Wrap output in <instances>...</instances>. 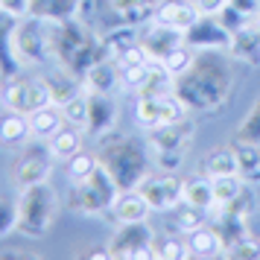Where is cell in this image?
I'll return each instance as SVG.
<instances>
[{
    "label": "cell",
    "mask_w": 260,
    "mask_h": 260,
    "mask_svg": "<svg viewBox=\"0 0 260 260\" xmlns=\"http://www.w3.org/2000/svg\"><path fill=\"white\" fill-rule=\"evenodd\" d=\"M184 44H187V41H184ZM184 44H178L173 53H167V59H164V68L173 73V76H184L190 68H196V56H193V50L184 47Z\"/></svg>",
    "instance_id": "f1b7e54d"
},
{
    "label": "cell",
    "mask_w": 260,
    "mask_h": 260,
    "mask_svg": "<svg viewBox=\"0 0 260 260\" xmlns=\"http://www.w3.org/2000/svg\"><path fill=\"white\" fill-rule=\"evenodd\" d=\"M21 199H18V228L24 237L29 240H38V237L47 234V228L56 219V211H59V202H56V193L47 181L41 184H32V187L18 190Z\"/></svg>",
    "instance_id": "6da1fadb"
},
{
    "label": "cell",
    "mask_w": 260,
    "mask_h": 260,
    "mask_svg": "<svg viewBox=\"0 0 260 260\" xmlns=\"http://www.w3.org/2000/svg\"><path fill=\"white\" fill-rule=\"evenodd\" d=\"M234 9H240L243 15H248V18H257L260 15V0H228Z\"/></svg>",
    "instance_id": "ab89813d"
},
{
    "label": "cell",
    "mask_w": 260,
    "mask_h": 260,
    "mask_svg": "<svg viewBox=\"0 0 260 260\" xmlns=\"http://www.w3.org/2000/svg\"><path fill=\"white\" fill-rule=\"evenodd\" d=\"M184 41L193 44V47H222L231 41V36L222 29V24L216 18H208V15H199V21L184 32Z\"/></svg>",
    "instance_id": "8fae6325"
},
{
    "label": "cell",
    "mask_w": 260,
    "mask_h": 260,
    "mask_svg": "<svg viewBox=\"0 0 260 260\" xmlns=\"http://www.w3.org/2000/svg\"><path fill=\"white\" fill-rule=\"evenodd\" d=\"M111 6L126 24H141V21L158 18V9L164 3L161 0H111Z\"/></svg>",
    "instance_id": "e0dca14e"
},
{
    "label": "cell",
    "mask_w": 260,
    "mask_h": 260,
    "mask_svg": "<svg viewBox=\"0 0 260 260\" xmlns=\"http://www.w3.org/2000/svg\"><path fill=\"white\" fill-rule=\"evenodd\" d=\"M155 21H161V24L173 26V29H181V32H187L190 26L199 21V12H196V6H193V3L170 0V3H164V6L158 9V18H155Z\"/></svg>",
    "instance_id": "9a60e30c"
},
{
    "label": "cell",
    "mask_w": 260,
    "mask_h": 260,
    "mask_svg": "<svg viewBox=\"0 0 260 260\" xmlns=\"http://www.w3.org/2000/svg\"><path fill=\"white\" fill-rule=\"evenodd\" d=\"M0 100L9 111L18 114H36L38 108L53 106L47 79H9L0 88Z\"/></svg>",
    "instance_id": "277c9868"
},
{
    "label": "cell",
    "mask_w": 260,
    "mask_h": 260,
    "mask_svg": "<svg viewBox=\"0 0 260 260\" xmlns=\"http://www.w3.org/2000/svg\"><path fill=\"white\" fill-rule=\"evenodd\" d=\"M79 149H82V132H79V126L64 123V126H61L53 138H50V152H53V158L71 161Z\"/></svg>",
    "instance_id": "ac0fdd59"
},
{
    "label": "cell",
    "mask_w": 260,
    "mask_h": 260,
    "mask_svg": "<svg viewBox=\"0 0 260 260\" xmlns=\"http://www.w3.org/2000/svg\"><path fill=\"white\" fill-rule=\"evenodd\" d=\"M111 211H114L117 222H146V216L152 213V205L143 199V193L138 187H132L120 193Z\"/></svg>",
    "instance_id": "7c38bea8"
},
{
    "label": "cell",
    "mask_w": 260,
    "mask_h": 260,
    "mask_svg": "<svg viewBox=\"0 0 260 260\" xmlns=\"http://www.w3.org/2000/svg\"><path fill=\"white\" fill-rule=\"evenodd\" d=\"M149 76V64H132V68H120V85L129 91H141Z\"/></svg>",
    "instance_id": "d6a6232c"
},
{
    "label": "cell",
    "mask_w": 260,
    "mask_h": 260,
    "mask_svg": "<svg viewBox=\"0 0 260 260\" xmlns=\"http://www.w3.org/2000/svg\"><path fill=\"white\" fill-rule=\"evenodd\" d=\"M100 164H103V161H100L96 155L79 149V152L68 161V178H71V184H82V181H88V178L100 170Z\"/></svg>",
    "instance_id": "cb8c5ba5"
},
{
    "label": "cell",
    "mask_w": 260,
    "mask_h": 260,
    "mask_svg": "<svg viewBox=\"0 0 260 260\" xmlns=\"http://www.w3.org/2000/svg\"><path fill=\"white\" fill-rule=\"evenodd\" d=\"M79 9V0H32V15L61 24V21H73Z\"/></svg>",
    "instance_id": "d6986e66"
},
{
    "label": "cell",
    "mask_w": 260,
    "mask_h": 260,
    "mask_svg": "<svg viewBox=\"0 0 260 260\" xmlns=\"http://www.w3.org/2000/svg\"><path fill=\"white\" fill-rule=\"evenodd\" d=\"M141 44L146 47V53H149V59H152V61H164L167 53H173L178 44H184V32H181V29H173V26H167V24H161V21H155V26L143 36Z\"/></svg>",
    "instance_id": "9c48e42d"
},
{
    "label": "cell",
    "mask_w": 260,
    "mask_h": 260,
    "mask_svg": "<svg viewBox=\"0 0 260 260\" xmlns=\"http://www.w3.org/2000/svg\"><path fill=\"white\" fill-rule=\"evenodd\" d=\"M254 26H257V32H260V15H257V18H254Z\"/></svg>",
    "instance_id": "60d3db41"
},
{
    "label": "cell",
    "mask_w": 260,
    "mask_h": 260,
    "mask_svg": "<svg viewBox=\"0 0 260 260\" xmlns=\"http://www.w3.org/2000/svg\"><path fill=\"white\" fill-rule=\"evenodd\" d=\"M138 190L143 193V199L152 205V211H173L184 202V181L176 178L173 173L143 178Z\"/></svg>",
    "instance_id": "ba28073f"
},
{
    "label": "cell",
    "mask_w": 260,
    "mask_h": 260,
    "mask_svg": "<svg viewBox=\"0 0 260 260\" xmlns=\"http://www.w3.org/2000/svg\"><path fill=\"white\" fill-rule=\"evenodd\" d=\"M114 82H120V71H114L111 64H100L96 61L94 68H88V88L91 91L111 94L114 91Z\"/></svg>",
    "instance_id": "4316f807"
},
{
    "label": "cell",
    "mask_w": 260,
    "mask_h": 260,
    "mask_svg": "<svg viewBox=\"0 0 260 260\" xmlns=\"http://www.w3.org/2000/svg\"><path fill=\"white\" fill-rule=\"evenodd\" d=\"M225 257H260V243L254 237H240L225 246Z\"/></svg>",
    "instance_id": "836d02e7"
},
{
    "label": "cell",
    "mask_w": 260,
    "mask_h": 260,
    "mask_svg": "<svg viewBox=\"0 0 260 260\" xmlns=\"http://www.w3.org/2000/svg\"><path fill=\"white\" fill-rule=\"evenodd\" d=\"M205 173L208 178L216 176H240L243 173V164H240V155L234 149H213L205 161Z\"/></svg>",
    "instance_id": "44dd1931"
},
{
    "label": "cell",
    "mask_w": 260,
    "mask_h": 260,
    "mask_svg": "<svg viewBox=\"0 0 260 260\" xmlns=\"http://www.w3.org/2000/svg\"><path fill=\"white\" fill-rule=\"evenodd\" d=\"M216 21L222 24V29L228 32V36H234V32H240V29L251 26V18H248V15H243L240 9H234L231 3H228V6H225L219 15H216Z\"/></svg>",
    "instance_id": "4dcf8cb0"
},
{
    "label": "cell",
    "mask_w": 260,
    "mask_h": 260,
    "mask_svg": "<svg viewBox=\"0 0 260 260\" xmlns=\"http://www.w3.org/2000/svg\"><path fill=\"white\" fill-rule=\"evenodd\" d=\"M152 251H155V257H161V260L190 257L187 243H184L181 237H176V234H164V237H158V240H152Z\"/></svg>",
    "instance_id": "484cf974"
},
{
    "label": "cell",
    "mask_w": 260,
    "mask_h": 260,
    "mask_svg": "<svg viewBox=\"0 0 260 260\" xmlns=\"http://www.w3.org/2000/svg\"><path fill=\"white\" fill-rule=\"evenodd\" d=\"M0 12L12 21H21L26 15H32V0H0Z\"/></svg>",
    "instance_id": "8d00e7d4"
},
{
    "label": "cell",
    "mask_w": 260,
    "mask_h": 260,
    "mask_svg": "<svg viewBox=\"0 0 260 260\" xmlns=\"http://www.w3.org/2000/svg\"><path fill=\"white\" fill-rule=\"evenodd\" d=\"M211 184H213L216 208H228V205H234L243 196V178L240 176H216L211 178Z\"/></svg>",
    "instance_id": "7402d4cb"
},
{
    "label": "cell",
    "mask_w": 260,
    "mask_h": 260,
    "mask_svg": "<svg viewBox=\"0 0 260 260\" xmlns=\"http://www.w3.org/2000/svg\"><path fill=\"white\" fill-rule=\"evenodd\" d=\"M184 202H187V205H196L202 211L216 208L211 178H190V181H184Z\"/></svg>",
    "instance_id": "603a6c76"
},
{
    "label": "cell",
    "mask_w": 260,
    "mask_h": 260,
    "mask_svg": "<svg viewBox=\"0 0 260 260\" xmlns=\"http://www.w3.org/2000/svg\"><path fill=\"white\" fill-rule=\"evenodd\" d=\"M108 167V173L114 176L123 190H132L138 187L143 178V155L138 152V146H132V143H114L111 149H108V161H103Z\"/></svg>",
    "instance_id": "52a82bcc"
},
{
    "label": "cell",
    "mask_w": 260,
    "mask_h": 260,
    "mask_svg": "<svg viewBox=\"0 0 260 260\" xmlns=\"http://www.w3.org/2000/svg\"><path fill=\"white\" fill-rule=\"evenodd\" d=\"M161 96V94H158ZM158 96H141L138 108H135V120L143 129H158L161 126V114H158Z\"/></svg>",
    "instance_id": "f546056e"
},
{
    "label": "cell",
    "mask_w": 260,
    "mask_h": 260,
    "mask_svg": "<svg viewBox=\"0 0 260 260\" xmlns=\"http://www.w3.org/2000/svg\"><path fill=\"white\" fill-rule=\"evenodd\" d=\"M61 117H64V123H71V126H79V129H85L88 126V114H91V100H88V94H73L64 106H59Z\"/></svg>",
    "instance_id": "d4e9b609"
},
{
    "label": "cell",
    "mask_w": 260,
    "mask_h": 260,
    "mask_svg": "<svg viewBox=\"0 0 260 260\" xmlns=\"http://www.w3.org/2000/svg\"><path fill=\"white\" fill-rule=\"evenodd\" d=\"M237 138H240V143H260V103L251 108V114L243 120Z\"/></svg>",
    "instance_id": "e575fe53"
},
{
    "label": "cell",
    "mask_w": 260,
    "mask_h": 260,
    "mask_svg": "<svg viewBox=\"0 0 260 260\" xmlns=\"http://www.w3.org/2000/svg\"><path fill=\"white\" fill-rule=\"evenodd\" d=\"M29 138H32V129H29V120H26L24 114L9 111V114L0 117V143H3V146L21 149V146H26Z\"/></svg>",
    "instance_id": "2e32d148"
},
{
    "label": "cell",
    "mask_w": 260,
    "mask_h": 260,
    "mask_svg": "<svg viewBox=\"0 0 260 260\" xmlns=\"http://www.w3.org/2000/svg\"><path fill=\"white\" fill-rule=\"evenodd\" d=\"M53 152H50V146H26L24 152L18 155V161L12 164L9 170V178H12V184L18 190L24 187H32V184H41V181H47L50 173H53Z\"/></svg>",
    "instance_id": "8992f818"
},
{
    "label": "cell",
    "mask_w": 260,
    "mask_h": 260,
    "mask_svg": "<svg viewBox=\"0 0 260 260\" xmlns=\"http://www.w3.org/2000/svg\"><path fill=\"white\" fill-rule=\"evenodd\" d=\"M158 114H161V126L181 123V120H187V106L178 94H161L158 96Z\"/></svg>",
    "instance_id": "83f0119b"
},
{
    "label": "cell",
    "mask_w": 260,
    "mask_h": 260,
    "mask_svg": "<svg viewBox=\"0 0 260 260\" xmlns=\"http://www.w3.org/2000/svg\"><path fill=\"white\" fill-rule=\"evenodd\" d=\"M88 100H91V114H88V126L85 129L91 135H108V129L114 126L117 120V106L111 94H100V91H88Z\"/></svg>",
    "instance_id": "30bf717a"
},
{
    "label": "cell",
    "mask_w": 260,
    "mask_h": 260,
    "mask_svg": "<svg viewBox=\"0 0 260 260\" xmlns=\"http://www.w3.org/2000/svg\"><path fill=\"white\" fill-rule=\"evenodd\" d=\"M152 231L146 222H120L117 234L108 243L111 257H126V260H149L155 257L152 251Z\"/></svg>",
    "instance_id": "5b68a950"
},
{
    "label": "cell",
    "mask_w": 260,
    "mask_h": 260,
    "mask_svg": "<svg viewBox=\"0 0 260 260\" xmlns=\"http://www.w3.org/2000/svg\"><path fill=\"white\" fill-rule=\"evenodd\" d=\"M120 184L114 181V176L108 173L106 164H100V170H96L94 176L88 178V181H82V184H73V208L82 213H103L108 211V208H114V202H117V193Z\"/></svg>",
    "instance_id": "7a4b0ae2"
},
{
    "label": "cell",
    "mask_w": 260,
    "mask_h": 260,
    "mask_svg": "<svg viewBox=\"0 0 260 260\" xmlns=\"http://www.w3.org/2000/svg\"><path fill=\"white\" fill-rule=\"evenodd\" d=\"M47 85H50V94H53V106H64L73 94H79V88H76V85H71V82H64L61 76L47 79Z\"/></svg>",
    "instance_id": "d590c367"
},
{
    "label": "cell",
    "mask_w": 260,
    "mask_h": 260,
    "mask_svg": "<svg viewBox=\"0 0 260 260\" xmlns=\"http://www.w3.org/2000/svg\"><path fill=\"white\" fill-rule=\"evenodd\" d=\"M64 126V117H61L59 106H47V108H38L36 114H29V129H32V138H53L56 132Z\"/></svg>",
    "instance_id": "ffe728a7"
},
{
    "label": "cell",
    "mask_w": 260,
    "mask_h": 260,
    "mask_svg": "<svg viewBox=\"0 0 260 260\" xmlns=\"http://www.w3.org/2000/svg\"><path fill=\"white\" fill-rule=\"evenodd\" d=\"M15 228H18V205L0 199V237H6Z\"/></svg>",
    "instance_id": "74e56055"
},
{
    "label": "cell",
    "mask_w": 260,
    "mask_h": 260,
    "mask_svg": "<svg viewBox=\"0 0 260 260\" xmlns=\"http://www.w3.org/2000/svg\"><path fill=\"white\" fill-rule=\"evenodd\" d=\"M190 3L196 6L199 15H208V18H216V15L228 6V0H190Z\"/></svg>",
    "instance_id": "f35d334b"
},
{
    "label": "cell",
    "mask_w": 260,
    "mask_h": 260,
    "mask_svg": "<svg viewBox=\"0 0 260 260\" xmlns=\"http://www.w3.org/2000/svg\"><path fill=\"white\" fill-rule=\"evenodd\" d=\"M228 47H231V56H234V59L246 61L251 68L260 64V32H257V26H246V29L234 32L231 41H228Z\"/></svg>",
    "instance_id": "4fadbf2b"
},
{
    "label": "cell",
    "mask_w": 260,
    "mask_h": 260,
    "mask_svg": "<svg viewBox=\"0 0 260 260\" xmlns=\"http://www.w3.org/2000/svg\"><path fill=\"white\" fill-rule=\"evenodd\" d=\"M222 237L216 228H208V225H202L196 231H190L187 234V248H190V257H219V251H222Z\"/></svg>",
    "instance_id": "5bb4252c"
},
{
    "label": "cell",
    "mask_w": 260,
    "mask_h": 260,
    "mask_svg": "<svg viewBox=\"0 0 260 260\" xmlns=\"http://www.w3.org/2000/svg\"><path fill=\"white\" fill-rule=\"evenodd\" d=\"M47 44H50L47 21L38 18V15L21 18V24L15 26L12 36H9V50H12V56L21 64H38L47 56V50H50Z\"/></svg>",
    "instance_id": "3957f363"
},
{
    "label": "cell",
    "mask_w": 260,
    "mask_h": 260,
    "mask_svg": "<svg viewBox=\"0 0 260 260\" xmlns=\"http://www.w3.org/2000/svg\"><path fill=\"white\" fill-rule=\"evenodd\" d=\"M202 225H205V211L184 202V208H181L178 216H176V228L184 231V234H190V231H196V228H202Z\"/></svg>",
    "instance_id": "1f68e13d"
}]
</instances>
